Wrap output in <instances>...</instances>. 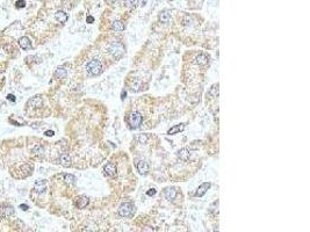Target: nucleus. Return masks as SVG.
<instances>
[{"label": "nucleus", "mask_w": 310, "mask_h": 232, "mask_svg": "<svg viewBox=\"0 0 310 232\" xmlns=\"http://www.w3.org/2000/svg\"><path fill=\"white\" fill-rule=\"evenodd\" d=\"M85 68H86L87 73L91 74V75H99V74L102 73V64H101L98 59H92V60H90V62L86 64Z\"/></svg>", "instance_id": "f257e3e1"}, {"label": "nucleus", "mask_w": 310, "mask_h": 232, "mask_svg": "<svg viewBox=\"0 0 310 232\" xmlns=\"http://www.w3.org/2000/svg\"><path fill=\"white\" fill-rule=\"evenodd\" d=\"M108 51H109V53H110L113 57H115V58H120V57H122L123 53H124V45H123L121 42H119V41H114V42H112V43L109 44V47H108Z\"/></svg>", "instance_id": "f03ea898"}, {"label": "nucleus", "mask_w": 310, "mask_h": 232, "mask_svg": "<svg viewBox=\"0 0 310 232\" xmlns=\"http://www.w3.org/2000/svg\"><path fill=\"white\" fill-rule=\"evenodd\" d=\"M135 214V207L130 202H124L119 208V215L121 217H131Z\"/></svg>", "instance_id": "7ed1b4c3"}, {"label": "nucleus", "mask_w": 310, "mask_h": 232, "mask_svg": "<svg viewBox=\"0 0 310 232\" xmlns=\"http://www.w3.org/2000/svg\"><path fill=\"white\" fill-rule=\"evenodd\" d=\"M142 122H143V118H142V115L138 112L131 113L130 116H129V118H128V123H129V125H130L131 129L139 128L141 124H142Z\"/></svg>", "instance_id": "20e7f679"}, {"label": "nucleus", "mask_w": 310, "mask_h": 232, "mask_svg": "<svg viewBox=\"0 0 310 232\" xmlns=\"http://www.w3.org/2000/svg\"><path fill=\"white\" fill-rule=\"evenodd\" d=\"M116 172H117V168H116L115 164H113V163H108L104 167V174L107 177H114L116 174Z\"/></svg>", "instance_id": "39448f33"}, {"label": "nucleus", "mask_w": 310, "mask_h": 232, "mask_svg": "<svg viewBox=\"0 0 310 232\" xmlns=\"http://www.w3.org/2000/svg\"><path fill=\"white\" fill-rule=\"evenodd\" d=\"M136 167H137L138 173L142 174V175H146L149 173V164L145 160H139L136 164Z\"/></svg>", "instance_id": "423d86ee"}, {"label": "nucleus", "mask_w": 310, "mask_h": 232, "mask_svg": "<svg viewBox=\"0 0 310 232\" xmlns=\"http://www.w3.org/2000/svg\"><path fill=\"white\" fill-rule=\"evenodd\" d=\"M88 203H90V198L87 196H85V195L79 196L78 198H77V201H75V205H77V208H79V209L86 208Z\"/></svg>", "instance_id": "0eeeda50"}, {"label": "nucleus", "mask_w": 310, "mask_h": 232, "mask_svg": "<svg viewBox=\"0 0 310 232\" xmlns=\"http://www.w3.org/2000/svg\"><path fill=\"white\" fill-rule=\"evenodd\" d=\"M210 186H211L210 182H204V183H202L201 186H199V188L196 189L195 196H198V197H202V196L207 193V190L210 188Z\"/></svg>", "instance_id": "6e6552de"}, {"label": "nucleus", "mask_w": 310, "mask_h": 232, "mask_svg": "<svg viewBox=\"0 0 310 232\" xmlns=\"http://www.w3.org/2000/svg\"><path fill=\"white\" fill-rule=\"evenodd\" d=\"M208 63H209V57L207 55H204V53H201V55L195 57V64H198L200 66H204Z\"/></svg>", "instance_id": "1a4fd4ad"}, {"label": "nucleus", "mask_w": 310, "mask_h": 232, "mask_svg": "<svg viewBox=\"0 0 310 232\" xmlns=\"http://www.w3.org/2000/svg\"><path fill=\"white\" fill-rule=\"evenodd\" d=\"M185 127H186V124L185 123H180V124H177V125H173L169 131H167V135H170V136H172V135H176V133H179V132H181V131H184L185 130Z\"/></svg>", "instance_id": "9d476101"}, {"label": "nucleus", "mask_w": 310, "mask_h": 232, "mask_svg": "<svg viewBox=\"0 0 310 232\" xmlns=\"http://www.w3.org/2000/svg\"><path fill=\"white\" fill-rule=\"evenodd\" d=\"M34 190L36 193H44L47 190V182L44 180H38L35 182V186H34Z\"/></svg>", "instance_id": "9b49d317"}, {"label": "nucleus", "mask_w": 310, "mask_h": 232, "mask_svg": "<svg viewBox=\"0 0 310 232\" xmlns=\"http://www.w3.org/2000/svg\"><path fill=\"white\" fill-rule=\"evenodd\" d=\"M177 194H178V192H177V189H176L174 187H169V188L165 189V197H166L169 201L174 200V198L177 197Z\"/></svg>", "instance_id": "f8f14e48"}, {"label": "nucleus", "mask_w": 310, "mask_h": 232, "mask_svg": "<svg viewBox=\"0 0 310 232\" xmlns=\"http://www.w3.org/2000/svg\"><path fill=\"white\" fill-rule=\"evenodd\" d=\"M59 163L64 167H70L71 166V158L67 153H62L59 157Z\"/></svg>", "instance_id": "ddd939ff"}, {"label": "nucleus", "mask_w": 310, "mask_h": 232, "mask_svg": "<svg viewBox=\"0 0 310 232\" xmlns=\"http://www.w3.org/2000/svg\"><path fill=\"white\" fill-rule=\"evenodd\" d=\"M41 105H42V98H41V96H34V98H32V99L27 102V106H30L32 108L40 107Z\"/></svg>", "instance_id": "4468645a"}, {"label": "nucleus", "mask_w": 310, "mask_h": 232, "mask_svg": "<svg viewBox=\"0 0 310 232\" xmlns=\"http://www.w3.org/2000/svg\"><path fill=\"white\" fill-rule=\"evenodd\" d=\"M178 157H179L181 160L187 162V160L189 159V157H191V153H189L188 149L184 147V149H181V150H179V151H178Z\"/></svg>", "instance_id": "2eb2a0df"}, {"label": "nucleus", "mask_w": 310, "mask_h": 232, "mask_svg": "<svg viewBox=\"0 0 310 232\" xmlns=\"http://www.w3.org/2000/svg\"><path fill=\"white\" fill-rule=\"evenodd\" d=\"M19 45H20L22 49H25V50H27V49H32L30 40H29L28 37H26V36H23V37H21V38L19 40Z\"/></svg>", "instance_id": "dca6fc26"}, {"label": "nucleus", "mask_w": 310, "mask_h": 232, "mask_svg": "<svg viewBox=\"0 0 310 232\" xmlns=\"http://www.w3.org/2000/svg\"><path fill=\"white\" fill-rule=\"evenodd\" d=\"M55 18H56V20H57L58 22H60V23H65V22L67 21V19H69L67 14H66L65 12H63V11H58V12H56Z\"/></svg>", "instance_id": "f3484780"}, {"label": "nucleus", "mask_w": 310, "mask_h": 232, "mask_svg": "<svg viewBox=\"0 0 310 232\" xmlns=\"http://www.w3.org/2000/svg\"><path fill=\"white\" fill-rule=\"evenodd\" d=\"M67 74V70L65 67H57L55 71V77L57 79H64Z\"/></svg>", "instance_id": "a211bd4d"}, {"label": "nucleus", "mask_w": 310, "mask_h": 232, "mask_svg": "<svg viewBox=\"0 0 310 232\" xmlns=\"http://www.w3.org/2000/svg\"><path fill=\"white\" fill-rule=\"evenodd\" d=\"M159 21L163 23H169L171 21V13L169 11H163L159 14Z\"/></svg>", "instance_id": "6ab92c4d"}, {"label": "nucleus", "mask_w": 310, "mask_h": 232, "mask_svg": "<svg viewBox=\"0 0 310 232\" xmlns=\"http://www.w3.org/2000/svg\"><path fill=\"white\" fill-rule=\"evenodd\" d=\"M21 170L23 171L22 173V178H27V177H29L30 174H32V172H33V165H30V164H25L23 166H21Z\"/></svg>", "instance_id": "aec40b11"}, {"label": "nucleus", "mask_w": 310, "mask_h": 232, "mask_svg": "<svg viewBox=\"0 0 310 232\" xmlns=\"http://www.w3.org/2000/svg\"><path fill=\"white\" fill-rule=\"evenodd\" d=\"M1 215H3L5 218H8V217L13 216V215H14V208H13L12 205H7V207H5V208L1 210Z\"/></svg>", "instance_id": "412c9836"}, {"label": "nucleus", "mask_w": 310, "mask_h": 232, "mask_svg": "<svg viewBox=\"0 0 310 232\" xmlns=\"http://www.w3.org/2000/svg\"><path fill=\"white\" fill-rule=\"evenodd\" d=\"M208 96L210 99H215L218 96V84H215L211 86V88L208 91Z\"/></svg>", "instance_id": "4be33fe9"}, {"label": "nucleus", "mask_w": 310, "mask_h": 232, "mask_svg": "<svg viewBox=\"0 0 310 232\" xmlns=\"http://www.w3.org/2000/svg\"><path fill=\"white\" fill-rule=\"evenodd\" d=\"M112 29L115 31H122L124 30V23L122 21H114L112 23Z\"/></svg>", "instance_id": "5701e85b"}, {"label": "nucleus", "mask_w": 310, "mask_h": 232, "mask_svg": "<svg viewBox=\"0 0 310 232\" xmlns=\"http://www.w3.org/2000/svg\"><path fill=\"white\" fill-rule=\"evenodd\" d=\"M138 5V0H124V6L129 10H135Z\"/></svg>", "instance_id": "b1692460"}, {"label": "nucleus", "mask_w": 310, "mask_h": 232, "mask_svg": "<svg viewBox=\"0 0 310 232\" xmlns=\"http://www.w3.org/2000/svg\"><path fill=\"white\" fill-rule=\"evenodd\" d=\"M135 139H136L139 144H145V143L147 142V136H146L145 133H139V135H137V136L135 137Z\"/></svg>", "instance_id": "393cba45"}, {"label": "nucleus", "mask_w": 310, "mask_h": 232, "mask_svg": "<svg viewBox=\"0 0 310 232\" xmlns=\"http://www.w3.org/2000/svg\"><path fill=\"white\" fill-rule=\"evenodd\" d=\"M64 181L69 185H72L74 181H75V178L72 175V174H65L64 175Z\"/></svg>", "instance_id": "a878e982"}, {"label": "nucleus", "mask_w": 310, "mask_h": 232, "mask_svg": "<svg viewBox=\"0 0 310 232\" xmlns=\"http://www.w3.org/2000/svg\"><path fill=\"white\" fill-rule=\"evenodd\" d=\"M26 6V0H18L15 3V7L16 8H23Z\"/></svg>", "instance_id": "bb28decb"}, {"label": "nucleus", "mask_w": 310, "mask_h": 232, "mask_svg": "<svg viewBox=\"0 0 310 232\" xmlns=\"http://www.w3.org/2000/svg\"><path fill=\"white\" fill-rule=\"evenodd\" d=\"M33 152H34L35 154H42V153H43V147H42V146H40V145H37V146H35V147H34Z\"/></svg>", "instance_id": "cd10ccee"}, {"label": "nucleus", "mask_w": 310, "mask_h": 232, "mask_svg": "<svg viewBox=\"0 0 310 232\" xmlns=\"http://www.w3.org/2000/svg\"><path fill=\"white\" fill-rule=\"evenodd\" d=\"M156 194H157V190L154 189V188H151V189H149V190L146 192V195H147V196H154Z\"/></svg>", "instance_id": "c85d7f7f"}, {"label": "nucleus", "mask_w": 310, "mask_h": 232, "mask_svg": "<svg viewBox=\"0 0 310 232\" xmlns=\"http://www.w3.org/2000/svg\"><path fill=\"white\" fill-rule=\"evenodd\" d=\"M7 100L8 101H12V102H15V96L13 94H8L7 95Z\"/></svg>", "instance_id": "c756f323"}, {"label": "nucleus", "mask_w": 310, "mask_h": 232, "mask_svg": "<svg viewBox=\"0 0 310 232\" xmlns=\"http://www.w3.org/2000/svg\"><path fill=\"white\" fill-rule=\"evenodd\" d=\"M44 135H45V136H48V137H51V136H53V135H55V132H53L52 130H47V131L44 132Z\"/></svg>", "instance_id": "7c9ffc66"}, {"label": "nucleus", "mask_w": 310, "mask_h": 232, "mask_svg": "<svg viewBox=\"0 0 310 232\" xmlns=\"http://www.w3.org/2000/svg\"><path fill=\"white\" fill-rule=\"evenodd\" d=\"M86 22H87V23H93V22H94V18L91 16V15L87 16V18H86Z\"/></svg>", "instance_id": "2f4dec72"}, {"label": "nucleus", "mask_w": 310, "mask_h": 232, "mask_svg": "<svg viewBox=\"0 0 310 232\" xmlns=\"http://www.w3.org/2000/svg\"><path fill=\"white\" fill-rule=\"evenodd\" d=\"M20 209H22L23 211H27V210L29 209V207H28L27 204H23V203H22V204H20Z\"/></svg>", "instance_id": "473e14b6"}, {"label": "nucleus", "mask_w": 310, "mask_h": 232, "mask_svg": "<svg viewBox=\"0 0 310 232\" xmlns=\"http://www.w3.org/2000/svg\"><path fill=\"white\" fill-rule=\"evenodd\" d=\"M106 1H107L109 5H114V4L117 1V0H106Z\"/></svg>", "instance_id": "72a5a7b5"}, {"label": "nucleus", "mask_w": 310, "mask_h": 232, "mask_svg": "<svg viewBox=\"0 0 310 232\" xmlns=\"http://www.w3.org/2000/svg\"><path fill=\"white\" fill-rule=\"evenodd\" d=\"M126 96H127V92H124V91H123V92L121 93V99H122V100H124V99H126Z\"/></svg>", "instance_id": "f704fd0d"}]
</instances>
